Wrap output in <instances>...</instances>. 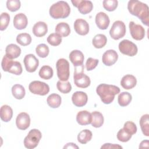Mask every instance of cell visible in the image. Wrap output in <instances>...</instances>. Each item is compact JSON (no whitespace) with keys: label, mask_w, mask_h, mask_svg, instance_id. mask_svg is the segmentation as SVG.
<instances>
[{"label":"cell","mask_w":149,"mask_h":149,"mask_svg":"<svg viewBox=\"0 0 149 149\" xmlns=\"http://www.w3.org/2000/svg\"><path fill=\"white\" fill-rule=\"evenodd\" d=\"M96 92L103 103L109 104L113 101L115 95L119 93L120 88L115 85L100 84L97 86Z\"/></svg>","instance_id":"obj_2"},{"label":"cell","mask_w":149,"mask_h":149,"mask_svg":"<svg viewBox=\"0 0 149 149\" xmlns=\"http://www.w3.org/2000/svg\"><path fill=\"white\" fill-rule=\"evenodd\" d=\"M57 76L61 81H68L70 75L69 62L64 59H59L56 63Z\"/></svg>","instance_id":"obj_7"},{"label":"cell","mask_w":149,"mask_h":149,"mask_svg":"<svg viewBox=\"0 0 149 149\" xmlns=\"http://www.w3.org/2000/svg\"><path fill=\"white\" fill-rule=\"evenodd\" d=\"M48 31L47 24L44 22H37L33 27V33L34 35L37 37L44 36Z\"/></svg>","instance_id":"obj_22"},{"label":"cell","mask_w":149,"mask_h":149,"mask_svg":"<svg viewBox=\"0 0 149 149\" xmlns=\"http://www.w3.org/2000/svg\"><path fill=\"white\" fill-rule=\"evenodd\" d=\"M92 132L88 129H84L81 131L77 136L78 141L83 144H85L91 140Z\"/></svg>","instance_id":"obj_32"},{"label":"cell","mask_w":149,"mask_h":149,"mask_svg":"<svg viewBox=\"0 0 149 149\" xmlns=\"http://www.w3.org/2000/svg\"><path fill=\"white\" fill-rule=\"evenodd\" d=\"M69 59L74 67L80 66L83 65L84 55L83 52L79 50H73L69 54Z\"/></svg>","instance_id":"obj_19"},{"label":"cell","mask_w":149,"mask_h":149,"mask_svg":"<svg viewBox=\"0 0 149 149\" xmlns=\"http://www.w3.org/2000/svg\"><path fill=\"white\" fill-rule=\"evenodd\" d=\"M74 29L79 35L85 36L88 33L89 25L88 23L84 19H77L74 23Z\"/></svg>","instance_id":"obj_17"},{"label":"cell","mask_w":149,"mask_h":149,"mask_svg":"<svg viewBox=\"0 0 149 149\" xmlns=\"http://www.w3.org/2000/svg\"><path fill=\"white\" fill-rule=\"evenodd\" d=\"M137 84L136 78L132 74L124 76L120 80V85L126 90H130L136 86Z\"/></svg>","instance_id":"obj_21"},{"label":"cell","mask_w":149,"mask_h":149,"mask_svg":"<svg viewBox=\"0 0 149 149\" xmlns=\"http://www.w3.org/2000/svg\"><path fill=\"white\" fill-rule=\"evenodd\" d=\"M40 77L44 80H48L52 78L54 74L53 69L51 67L48 65H44L42 66L38 72Z\"/></svg>","instance_id":"obj_33"},{"label":"cell","mask_w":149,"mask_h":149,"mask_svg":"<svg viewBox=\"0 0 149 149\" xmlns=\"http://www.w3.org/2000/svg\"><path fill=\"white\" fill-rule=\"evenodd\" d=\"M101 148H122V147L121 146H119V144L105 143L101 146Z\"/></svg>","instance_id":"obj_45"},{"label":"cell","mask_w":149,"mask_h":149,"mask_svg":"<svg viewBox=\"0 0 149 149\" xmlns=\"http://www.w3.org/2000/svg\"><path fill=\"white\" fill-rule=\"evenodd\" d=\"M98 60L93 58H88L86 63V68L88 71L93 70L96 68L98 63Z\"/></svg>","instance_id":"obj_44"},{"label":"cell","mask_w":149,"mask_h":149,"mask_svg":"<svg viewBox=\"0 0 149 149\" xmlns=\"http://www.w3.org/2000/svg\"><path fill=\"white\" fill-rule=\"evenodd\" d=\"M118 5L117 0H104L103 1L104 8L109 12L115 10Z\"/></svg>","instance_id":"obj_39"},{"label":"cell","mask_w":149,"mask_h":149,"mask_svg":"<svg viewBox=\"0 0 149 149\" xmlns=\"http://www.w3.org/2000/svg\"><path fill=\"white\" fill-rule=\"evenodd\" d=\"M95 21L97 26L101 30L107 29L110 23L109 16L102 12H100L96 15Z\"/></svg>","instance_id":"obj_18"},{"label":"cell","mask_w":149,"mask_h":149,"mask_svg":"<svg viewBox=\"0 0 149 149\" xmlns=\"http://www.w3.org/2000/svg\"><path fill=\"white\" fill-rule=\"evenodd\" d=\"M126 31L125 23L121 20H116L113 23L111 27L109 30V34L112 38L118 40L125 36Z\"/></svg>","instance_id":"obj_8"},{"label":"cell","mask_w":149,"mask_h":149,"mask_svg":"<svg viewBox=\"0 0 149 149\" xmlns=\"http://www.w3.org/2000/svg\"><path fill=\"white\" fill-rule=\"evenodd\" d=\"M63 148H79V147L73 143H69L63 147Z\"/></svg>","instance_id":"obj_46"},{"label":"cell","mask_w":149,"mask_h":149,"mask_svg":"<svg viewBox=\"0 0 149 149\" xmlns=\"http://www.w3.org/2000/svg\"><path fill=\"white\" fill-rule=\"evenodd\" d=\"M73 104L78 107L84 106L88 101V97L86 93L83 91H76L72 96Z\"/></svg>","instance_id":"obj_16"},{"label":"cell","mask_w":149,"mask_h":149,"mask_svg":"<svg viewBox=\"0 0 149 149\" xmlns=\"http://www.w3.org/2000/svg\"><path fill=\"white\" fill-rule=\"evenodd\" d=\"M42 137L41 132L36 129L30 130L27 136L24 139V146L28 149H33L36 148Z\"/></svg>","instance_id":"obj_6"},{"label":"cell","mask_w":149,"mask_h":149,"mask_svg":"<svg viewBox=\"0 0 149 149\" xmlns=\"http://www.w3.org/2000/svg\"><path fill=\"white\" fill-rule=\"evenodd\" d=\"M29 89L31 93L42 96L49 91V87L47 84L38 80L31 81L29 86Z\"/></svg>","instance_id":"obj_9"},{"label":"cell","mask_w":149,"mask_h":149,"mask_svg":"<svg viewBox=\"0 0 149 149\" xmlns=\"http://www.w3.org/2000/svg\"><path fill=\"white\" fill-rule=\"evenodd\" d=\"M1 66L3 71L10 73L20 75L22 74L23 69L21 63L18 61H13L6 55L3 57L1 62Z\"/></svg>","instance_id":"obj_4"},{"label":"cell","mask_w":149,"mask_h":149,"mask_svg":"<svg viewBox=\"0 0 149 149\" xmlns=\"http://www.w3.org/2000/svg\"><path fill=\"white\" fill-rule=\"evenodd\" d=\"M20 6V1L19 0H8L6 2V7L11 12L17 11Z\"/></svg>","instance_id":"obj_42"},{"label":"cell","mask_w":149,"mask_h":149,"mask_svg":"<svg viewBox=\"0 0 149 149\" xmlns=\"http://www.w3.org/2000/svg\"><path fill=\"white\" fill-rule=\"evenodd\" d=\"M56 87L61 93L63 94L69 93L72 90V86L68 81H58L56 83Z\"/></svg>","instance_id":"obj_36"},{"label":"cell","mask_w":149,"mask_h":149,"mask_svg":"<svg viewBox=\"0 0 149 149\" xmlns=\"http://www.w3.org/2000/svg\"><path fill=\"white\" fill-rule=\"evenodd\" d=\"M6 55L9 58L13 59L19 57L21 54L20 48L15 44L8 45L5 49Z\"/></svg>","instance_id":"obj_24"},{"label":"cell","mask_w":149,"mask_h":149,"mask_svg":"<svg viewBox=\"0 0 149 149\" xmlns=\"http://www.w3.org/2000/svg\"><path fill=\"white\" fill-rule=\"evenodd\" d=\"M132 99V95L128 92L124 91L119 94L118 97V102L120 106L126 107L130 103Z\"/></svg>","instance_id":"obj_31"},{"label":"cell","mask_w":149,"mask_h":149,"mask_svg":"<svg viewBox=\"0 0 149 149\" xmlns=\"http://www.w3.org/2000/svg\"><path fill=\"white\" fill-rule=\"evenodd\" d=\"M91 120V114L87 111H81L77 113L76 121L80 125H89Z\"/></svg>","instance_id":"obj_23"},{"label":"cell","mask_w":149,"mask_h":149,"mask_svg":"<svg viewBox=\"0 0 149 149\" xmlns=\"http://www.w3.org/2000/svg\"><path fill=\"white\" fill-rule=\"evenodd\" d=\"M84 65L75 67L73 75L74 83L75 85L80 88H85L88 87L91 83L90 77L83 72Z\"/></svg>","instance_id":"obj_5"},{"label":"cell","mask_w":149,"mask_h":149,"mask_svg":"<svg viewBox=\"0 0 149 149\" xmlns=\"http://www.w3.org/2000/svg\"><path fill=\"white\" fill-rule=\"evenodd\" d=\"M123 129L132 135L135 134L137 129L136 124L132 121H127L125 122Z\"/></svg>","instance_id":"obj_43"},{"label":"cell","mask_w":149,"mask_h":149,"mask_svg":"<svg viewBox=\"0 0 149 149\" xmlns=\"http://www.w3.org/2000/svg\"><path fill=\"white\" fill-rule=\"evenodd\" d=\"M127 9L130 14L137 17L147 26L149 25V9L147 4L137 0L128 2Z\"/></svg>","instance_id":"obj_1"},{"label":"cell","mask_w":149,"mask_h":149,"mask_svg":"<svg viewBox=\"0 0 149 149\" xmlns=\"http://www.w3.org/2000/svg\"><path fill=\"white\" fill-rule=\"evenodd\" d=\"M139 147L140 148H148V140H146L142 141L140 143Z\"/></svg>","instance_id":"obj_47"},{"label":"cell","mask_w":149,"mask_h":149,"mask_svg":"<svg viewBox=\"0 0 149 149\" xmlns=\"http://www.w3.org/2000/svg\"><path fill=\"white\" fill-rule=\"evenodd\" d=\"M23 62L26 70L30 73L35 72L39 65L38 59L34 55L31 54L26 55L24 58Z\"/></svg>","instance_id":"obj_12"},{"label":"cell","mask_w":149,"mask_h":149,"mask_svg":"<svg viewBox=\"0 0 149 149\" xmlns=\"http://www.w3.org/2000/svg\"><path fill=\"white\" fill-rule=\"evenodd\" d=\"M49 13V15L54 19H64L70 15V8L66 2L61 1L51 6Z\"/></svg>","instance_id":"obj_3"},{"label":"cell","mask_w":149,"mask_h":149,"mask_svg":"<svg viewBox=\"0 0 149 149\" xmlns=\"http://www.w3.org/2000/svg\"><path fill=\"white\" fill-rule=\"evenodd\" d=\"M36 52L37 55L40 58H46L49 52L48 47L45 44H40L38 45L36 48Z\"/></svg>","instance_id":"obj_37"},{"label":"cell","mask_w":149,"mask_h":149,"mask_svg":"<svg viewBox=\"0 0 149 149\" xmlns=\"http://www.w3.org/2000/svg\"><path fill=\"white\" fill-rule=\"evenodd\" d=\"M47 42L52 46H58L62 42V37L57 33H52L47 37Z\"/></svg>","instance_id":"obj_38"},{"label":"cell","mask_w":149,"mask_h":149,"mask_svg":"<svg viewBox=\"0 0 149 149\" xmlns=\"http://www.w3.org/2000/svg\"><path fill=\"white\" fill-rule=\"evenodd\" d=\"M132 135L127 133L123 129H120L117 133V139L119 141L122 142H127L131 138Z\"/></svg>","instance_id":"obj_41"},{"label":"cell","mask_w":149,"mask_h":149,"mask_svg":"<svg viewBox=\"0 0 149 149\" xmlns=\"http://www.w3.org/2000/svg\"><path fill=\"white\" fill-rule=\"evenodd\" d=\"M12 93L13 96L17 100H21L24 98L26 91L24 87L20 84H16L12 87Z\"/></svg>","instance_id":"obj_30"},{"label":"cell","mask_w":149,"mask_h":149,"mask_svg":"<svg viewBox=\"0 0 149 149\" xmlns=\"http://www.w3.org/2000/svg\"><path fill=\"white\" fill-rule=\"evenodd\" d=\"M55 33L61 37H67L70 33V29L69 24L65 22L58 23L55 27Z\"/></svg>","instance_id":"obj_26"},{"label":"cell","mask_w":149,"mask_h":149,"mask_svg":"<svg viewBox=\"0 0 149 149\" xmlns=\"http://www.w3.org/2000/svg\"><path fill=\"white\" fill-rule=\"evenodd\" d=\"M13 116V110L8 105H3L0 109V116L2 121L8 122L10 120Z\"/></svg>","instance_id":"obj_25"},{"label":"cell","mask_w":149,"mask_h":149,"mask_svg":"<svg viewBox=\"0 0 149 149\" xmlns=\"http://www.w3.org/2000/svg\"><path fill=\"white\" fill-rule=\"evenodd\" d=\"M16 125L20 130L27 129L30 125V118L29 115L26 112H21L16 117Z\"/></svg>","instance_id":"obj_14"},{"label":"cell","mask_w":149,"mask_h":149,"mask_svg":"<svg viewBox=\"0 0 149 149\" xmlns=\"http://www.w3.org/2000/svg\"><path fill=\"white\" fill-rule=\"evenodd\" d=\"M119 49L122 54L129 56H134L138 51L137 45L128 40H123L119 42Z\"/></svg>","instance_id":"obj_10"},{"label":"cell","mask_w":149,"mask_h":149,"mask_svg":"<svg viewBox=\"0 0 149 149\" xmlns=\"http://www.w3.org/2000/svg\"><path fill=\"white\" fill-rule=\"evenodd\" d=\"M107 42V38L106 36L102 34L95 35L92 40V44L96 48H101L104 47L106 45Z\"/></svg>","instance_id":"obj_29"},{"label":"cell","mask_w":149,"mask_h":149,"mask_svg":"<svg viewBox=\"0 0 149 149\" xmlns=\"http://www.w3.org/2000/svg\"><path fill=\"white\" fill-rule=\"evenodd\" d=\"M61 101L62 99L61 96L59 94L55 93L50 94L47 99L48 105L52 108H58L61 104Z\"/></svg>","instance_id":"obj_27"},{"label":"cell","mask_w":149,"mask_h":149,"mask_svg":"<svg viewBox=\"0 0 149 149\" xmlns=\"http://www.w3.org/2000/svg\"><path fill=\"white\" fill-rule=\"evenodd\" d=\"M71 2L73 6L77 8L80 13L83 15L90 13L93 8V3L90 1L73 0Z\"/></svg>","instance_id":"obj_13"},{"label":"cell","mask_w":149,"mask_h":149,"mask_svg":"<svg viewBox=\"0 0 149 149\" xmlns=\"http://www.w3.org/2000/svg\"><path fill=\"white\" fill-rule=\"evenodd\" d=\"M10 21V16L6 12H3L1 15V19H0V30L3 31L5 30L7 27L8 26L9 23Z\"/></svg>","instance_id":"obj_40"},{"label":"cell","mask_w":149,"mask_h":149,"mask_svg":"<svg viewBox=\"0 0 149 149\" xmlns=\"http://www.w3.org/2000/svg\"><path fill=\"white\" fill-rule=\"evenodd\" d=\"M118 59V55L113 49H109L105 51L102 57V63L108 66L113 65L116 63Z\"/></svg>","instance_id":"obj_15"},{"label":"cell","mask_w":149,"mask_h":149,"mask_svg":"<svg viewBox=\"0 0 149 149\" xmlns=\"http://www.w3.org/2000/svg\"><path fill=\"white\" fill-rule=\"evenodd\" d=\"M16 41L22 46H27L31 42V37L28 33H20L16 37Z\"/></svg>","instance_id":"obj_35"},{"label":"cell","mask_w":149,"mask_h":149,"mask_svg":"<svg viewBox=\"0 0 149 149\" xmlns=\"http://www.w3.org/2000/svg\"><path fill=\"white\" fill-rule=\"evenodd\" d=\"M27 16L23 13H19L14 16L13 26L17 30H23L27 25Z\"/></svg>","instance_id":"obj_20"},{"label":"cell","mask_w":149,"mask_h":149,"mask_svg":"<svg viewBox=\"0 0 149 149\" xmlns=\"http://www.w3.org/2000/svg\"><path fill=\"white\" fill-rule=\"evenodd\" d=\"M149 115H143L140 119V125L143 134L146 136H149Z\"/></svg>","instance_id":"obj_34"},{"label":"cell","mask_w":149,"mask_h":149,"mask_svg":"<svg viewBox=\"0 0 149 149\" xmlns=\"http://www.w3.org/2000/svg\"><path fill=\"white\" fill-rule=\"evenodd\" d=\"M129 26L131 36L134 40L139 41L144 38L146 33L142 26L137 24L133 21L130 22Z\"/></svg>","instance_id":"obj_11"},{"label":"cell","mask_w":149,"mask_h":149,"mask_svg":"<svg viewBox=\"0 0 149 149\" xmlns=\"http://www.w3.org/2000/svg\"><path fill=\"white\" fill-rule=\"evenodd\" d=\"M92 120L91 125L96 128L100 127L104 123V116L102 114L98 111H94L91 113Z\"/></svg>","instance_id":"obj_28"}]
</instances>
